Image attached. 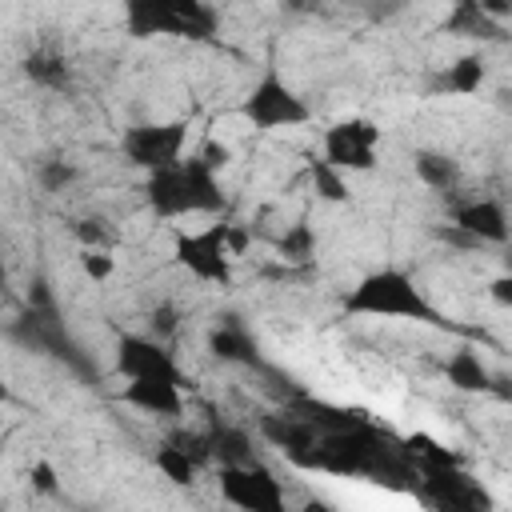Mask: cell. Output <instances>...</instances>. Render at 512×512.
Segmentation results:
<instances>
[{
  "mask_svg": "<svg viewBox=\"0 0 512 512\" xmlns=\"http://www.w3.org/2000/svg\"><path fill=\"white\" fill-rule=\"evenodd\" d=\"M144 200L156 216L176 220V216H216L224 212V188L216 180V168H208L200 156H180L168 168L148 172L144 180Z\"/></svg>",
  "mask_w": 512,
  "mask_h": 512,
  "instance_id": "obj_1",
  "label": "cell"
},
{
  "mask_svg": "<svg viewBox=\"0 0 512 512\" xmlns=\"http://www.w3.org/2000/svg\"><path fill=\"white\" fill-rule=\"evenodd\" d=\"M344 308L352 316H376V320H412V324H440L436 308L424 300L416 280L400 268H376L368 272L348 296Z\"/></svg>",
  "mask_w": 512,
  "mask_h": 512,
  "instance_id": "obj_2",
  "label": "cell"
},
{
  "mask_svg": "<svg viewBox=\"0 0 512 512\" xmlns=\"http://www.w3.org/2000/svg\"><path fill=\"white\" fill-rule=\"evenodd\" d=\"M124 28L132 40H152V36L212 40L220 16L204 0H124Z\"/></svg>",
  "mask_w": 512,
  "mask_h": 512,
  "instance_id": "obj_3",
  "label": "cell"
},
{
  "mask_svg": "<svg viewBox=\"0 0 512 512\" xmlns=\"http://www.w3.org/2000/svg\"><path fill=\"white\" fill-rule=\"evenodd\" d=\"M240 116L252 128H260V132H280V128H304L312 120V108H308V100L276 68H268L248 88V96L240 104Z\"/></svg>",
  "mask_w": 512,
  "mask_h": 512,
  "instance_id": "obj_4",
  "label": "cell"
},
{
  "mask_svg": "<svg viewBox=\"0 0 512 512\" xmlns=\"http://www.w3.org/2000/svg\"><path fill=\"white\" fill-rule=\"evenodd\" d=\"M176 264L204 280V284H232V248H228V224H208L200 232H176L172 248Z\"/></svg>",
  "mask_w": 512,
  "mask_h": 512,
  "instance_id": "obj_5",
  "label": "cell"
},
{
  "mask_svg": "<svg viewBox=\"0 0 512 512\" xmlns=\"http://www.w3.org/2000/svg\"><path fill=\"white\" fill-rule=\"evenodd\" d=\"M216 480H220V496L232 508H244V512H284L288 508L284 484L264 464H256V460H248V464H220Z\"/></svg>",
  "mask_w": 512,
  "mask_h": 512,
  "instance_id": "obj_6",
  "label": "cell"
},
{
  "mask_svg": "<svg viewBox=\"0 0 512 512\" xmlns=\"http://www.w3.org/2000/svg\"><path fill=\"white\" fill-rule=\"evenodd\" d=\"M380 128L364 116H352V120H340L332 128H324V140H320V156L340 168V172H372L376 168V144H380Z\"/></svg>",
  "mask_w": 512,
  "mask_h": 512,
  "instance_id": "obj_7",
  "label": "cell"
},
{
  "mask_svg": "<svg viewBox=\"0 0 512 512\" xmlns=\"http://www.w3.org/2000/svg\"><path fill=\"white\" fill-rule=\"evenodd\" d=\"M184 144H188V124L184 120H172V124H136L120 140L128 164H136L144 172H156V168L176 164L184 156Z\"/></svg>",
  "mask_w": 512,
  "mask_h": 512,
  "instance_id": "obj_8",
  "label": "cell"
},
{
  "mask_svg": "<svg viewBox=\"0 0 512 512\" xmlns=\"http://www.w3.org/2000/svg\"><path fill=\"white\" fill-rule=\"evenodd\" d=\"M116 372L124 380H136V376H164V380H176L184 384V372L176 364V356L164 348V340L156 336H132L124 332L116 340Z\"/></svg>",
  "mask_w": 512,
  "mask_h": 512,
  "instance_id": "obj_9",
  "label": "cell"
},
{
  "mask_svg": "<svg viewBox=\"0 0 512 512\" xmlns=\"http://www.w3.org/2000/svg\"><path fill=\"white\" fill-rule=\"evenodd\" d=\"M124 404L128 408H140L148 416H160V420H180L184 416V384L176 380H164V376H136L124 384Z\"/></svg>",
  "mask_w": 512,
  "mask_h": 512,
  "instance_id": "obj_10",
  "label": "cell"
},
{
  "mask_svg": "<svg viewBox=\"0 0 512 512\" xmlns=\"http://www.w3.org/2000/svg\"><path fill=\"white\" fill-rule=\"evenodd\" d=\"M452 224L460 232H468L476 244H504L508 240V212L500 200L492 196H476V200H460L452 208Z\"/></svg>",
  "mask_w": 512,
  "mask_h": 512,
  "instance_id": "obj_11",
  "label": "cell"
},
{
  "mask_svg": "<svg viewBox=\"0 0 512 512\" xmlns=\"http://www.w3.org/2000/svg\"><path fill=\"white\" fill-rule=\"evenodd\" d=\"M260 432H264V440L272 444V448H280L292 464H300L312 448H316V440H320V428H312L304 416H296V412H284V416H268L264 424H260Z\"/></svg>",
  "mask_w": 512,
  "mask_h": 512,
  "instance_id": "obj_12",
  "label": "cell"
},
{
  "mask_svg": "<svg viewBox=\"0 0 512 512\" xmlns=\"http://www.w3.org/2000/svg\"><path fill=\"white\" fill-rule=\"evenodd\" d=\"M444 376L452 388L460 392H488L492 388V372L484 368L480 352L476 348H456L448 360H444Z\"/></svg>",
  "mask_w": 512,
  "mask_h": 512,
  "instance_id": "obj_13",
  "label": "cell"
},
{
  "mask_svg": "<svg viewBox=\"0 0 512 512\" xmlns=\"http://www.w3.org/2000/svg\"><path fill=\"white\" fill-rule=\"evenodd\" d=\"M24 76H28L32 84H40V88L60 92V88H68L72 68H68V60H64L56 48H36V52L24 56Z\"/></svg>",
  "mask_w": 512,
  "mask_h": 512,
  "instance_id": "obj_14",
  "label": "cell"
},
{
  "mask_svg": "<svg viewBox=\"0 0 512 512\" xmlns=\"http://www.w3.org/2000/svg\"><path fill=\"white\" fill-rule=\"evenodd\" d=\"M448 32L456 36H480V40H496L504 32V20L488 16L476 0H456L452 16H448Z\"/></svg>",
  "mask_w": 512,
  "mask_h": 512,
  "instance_id": "obj_15",
  "label": "cell"
},
{
  "mask_svg": "<svg viewBox=\"0 0 512 512\" xmlns=\"http://www.w3.org/2000/svg\"><path fill=\"white\" fill-rule=\"evenodd\" d=\"M208 348H212V356L224 360V364H252V360H256L252 336H248L240 324H220V328L208 336Z\"/></svg>",
  "mask_w": 512,
  "mask_h": 512,
  "instance_id": "obj_16",
  "label": "cell"
},
{
  "mask_svg": "<svg viewBox=\"0 0 512 512\" xmlns=\"http://www.w3.org/2000/svg\"><path fill=\"white\" fill-rule=\"evenodd\" d=\"M484 84V60L480 56H460L456 64H448L436 80L440 92H452V96H472L476 88Z\"/></svg>",
  "mask_w": 512,
  "mask_h": 512,
  "instance_id": "obj_17",
  "label": "cell"
},
{
  "mask_svg": "<svg viewBox=\"0 0 512 512\" xmlns=\"http://www.w3.org/2000/svg\"><path fill=\"white\" fill-rule=\"evenodd\" d=\"M208 448H212V460H220V464H248L252 460V436L244 428H232V424L212 428Z\"/></svg>",
  "mask_w": 512,
  "mask_h": 512,
  "instance_id": "obj_18",
  "label": "cell"
},
{
  "mask_svg": "<svg viewBox=\"0 0 512 512\" xmlns=\"http://www.w3.org/2000/svg\"><path fill=\"white\" fill-rule=\"evenodd\" d=\"M308 184H312V192H316L324 204H344V200H348V180H344V172L332 168L324 156L308 160Z\"/></svg>",
  "mask_w": 512,
  "mask_h": 512,
  "instance_id": "obj_19",
  "label": "cell"
},
{
  "mask_svg": "<svg viewBox=\"0 0 512 512\" xmlns=\"http://www.w3.org/2000/svg\"><path fill=\"white\" fill-rule=\"evenodd\" d=\"M416 176H420L428 188H440V192H448V188L460 184V168H456V160H448L444 152H416Z\"/></svg>",
  "mask_w": 512,
  "mask_h": 512,
  "instance_id": "obj_20",
  "label": "cell"
},
{
  "mask_svg": "<svg viewBox=\"0 0 512 512\" xmlns=\"http://www.w3.org/2000/svg\"><path fill=\"white\" fill-rule=\"evenodd\" d=\"M156 468L164 472V480H172V484H192L196 480V472H200V464L180 448V444H160V452H156Z\"/></svg>",
  "mask_w": 512,
  "mask_h": 512,
  "instance_id": "obj_21",
  "label": "cell"
},
{
  "mask_svg": "<svg viewBox=\"0 0 512 512\" xmlns=\"http://www.w3.org/2000/svg\"><path fill=\"white\" fill-rule=\"evenodd\" d=\"M316 252V232L308 224H292L284 236H280V256L284 260H308Z\"/></svg>",
  "mask_w": 512,
  "mask_h": 512,
  "instance_id": "obj_22",
  "label": "cell"
},
{
  "mask_svg": "<svg viewBox=\"0 0 512 512\" xmlns=\"http://www.w3.org/2000/svg\"><path fill=\"white\" fill-rule=\"evenodd\" d=\"M80 272L92 280V284H104V280H112V272H116V256L108 252V248H80Z\"/></svg>",
  "mask_w": 512,
  "mask_h": 512,
  "instance_id": "obj_23",
  "label": "cell"
},
{
  "mask_svg": "<svg viewBox=\"0 0 512 512\" xmlns=\"http://www.w3.org/2000/svg\"><path fill=\"white\" fill-rule=\"evenodd\" d=\"M36 180H40L44 192H64V188L76 180V168L64 164V160H44V164L36 168Z\"/></svg>",
  "mask_w": 512,
  "mask_h": 512,
  "instance_id": "obj_24",
  "label": "cell"
},
{
  "mask_svg": "<svg viewBox=\"0 0 512 512\" xmlns=\"http://www.w3.org/2000/svg\"><path fill=\"white\" fill-rule=\"evenodd\" d=\"M72 232H76V240H80L84 248H112L108 220H100V216H84V220H76Z\"/></svg>",
  "mask_w": 512,
  "mask_h": 512,
  "instance_id": "obj_25",
  "label": "cell"
},
{
  "mask_svg": "<svg viewBox=\"0 0 512 512\" xmlns=\"http://www.w3.org/2000/svg\"><path fill=\"white\" fill-rule=\"evenodd\" d=\"M28 480H32V488H36V492H44V496H52V492L60 488V480H56V468H52L48 460H36V464L28 468Z\"/></svg>",
  "mask_w": 512,
  "mask_h": 512,
  "instance_id": "obj_26",
  "label": "cell"
},
{
  "mask_svg": "<svg viewBox=\"0 0 512 512\" xmlns=\"http://www.w3.org/2000/svg\"><path fill=\"white\" fill-rule=\"evenodd\" d=\"M176 324H180V312H176L172 304H156V308H152V332L172 336V332H176Z\"/></svg>",
  "mask_w": 512,
  "mask_h": 512,
  "instance_id": "obj_27",
  "label": "cell"
},
{
  "mask_svg": "<svg viewBox=\"0 0 512 512\" xmlns=\"http://www.w3.org/2000/svg\"><path fill=\"white\" fill-rule=\"evenodd\" d=\"M196 156H200V160H204L208 168H220V164H228V160H232V152H228L224 144H204V148H200Z\"/></svg>",
  "mask_w": 512,
  "mask_h": 512,
  "instance_id": "obj_28",
  "label": "cell"
},
{
  "mask_svg": "<svg viewBox=\"0 0 512 512\" xmlns=\"http://www.w3.org/2000/svg\"><path fill=\"white\" fill-rule=\"evenodd\" d=\"M492 296H496L500 304H512V280H508V276H496V280H492Z\"/></svg>",
  "mask_w": 512,
  "mask_h": 512,
  "instance_id": "obj_29",
  "label": "cell"
},
{
  "mask_svg": "<svg viewBox=\"0 0 512 512\" xmlns=\"http://www.w3.org/2000/svg\"><path fill=\"white\" fill-rule=\"evenodd\" d=\"M16 396H12V384H8V376L0 372V404H12Z\"/></svg>",
  "mask_w": 512,
  "mask_h": 512,
  "instance_id": "obj_30",
  "label": "cell"
},
{
  "mask_svg": "<svg viewBox=\"0 0 512 512\" xmlns=\"http://www.w3.org/2000/svg\"><path fill=\"white\" fill-rule=\"evenodd\" d=\"M0 288H8V264H4V248H0Z\"/></svg>",
  "mask_w": 512,
  "mask_h": 512,
  "instance_id": "obj_31",
  "label": "cell"
},
{
  "mask_svg": "<svg viewBox=\"0 0 512 512\" xmlns=\"http://www.w3.org/2000/svg\"><path fill=\"white\" fill-rule=\"evenodd\" d=\"M284 4H296V8H300V4H308V0H284Z\"/></svg>",
  "mask_w": 512,
  "mask_h": 512,
  "instance_id": "obj_32",
  "label": "cell"
}]
</instances>
